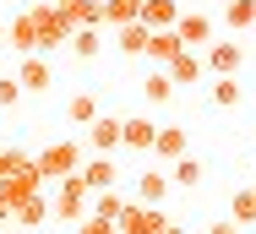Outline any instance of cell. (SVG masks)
Instances as JSON below:
<instances>
[{"mask_svg":"<svg viewBox=\"0 0 256 234\" xmlns=\"http://www.w3.org/2000/svg\"><path fill=\"white\" fill-rule=\"evenodd\" d=\"M202 71H212V76H240V66H246V49L240 44H202Z\"/></svg>","mask_w":256,"mask_h":234,"instance_id":"52a82bcc","label":"cell"},{"mask_svg":"<svg viewBox=\"0 0 256 234\" xmlns=\"http://www.w3.org/2000/svg\"><path fill=\"white\" fill-rule=\"evenodd\" d=\"M169 174H164V169H148V174H136V196H131V202H148V207H164V196H169Z\"/></svg>","mask_w":256,"mask_h":234,"instance_id":"4fadbf2b","label":"cell"},{"mask_svg":"<svg viewBox=\"0 0 256 234\" xmlns=\"http://www.w3.org/2000/svg\"><path fill=\"white\" fill-rule=\"evenodd\" d=\"M16 88H22V93H50V88H54L50 54H22V66H16Z\"/></svg>","mask_w":256,"mask_h":234,"instance_id":"8992f818","label":"cell"},{"mask_svg":"<svg viewBox=\"0 0 256 234\" xmlns=\"http://www.w3.org/2000/svg\"><path fill=\"white\" fill-rule=\"evenodd\" d=\"M229 218H234L240 229H246V224H256V196H251V186H246V190H234V196H229Z\"/></svg>","mask_w":256,"mask_h":234,"instance_id":"4316f807","label":"cell"},{"mask_svg":"<svg viewBox=\"0 0 256 234\" xmlns=\"http://www.w3.org/2000/svg\"><path fill=\"white\" fill-rule=\"evenodd\" d=\"M153 136H158V126L148 120V114L120 120V147H131V152H153Z\"/></svg>","mask_w":256,"mask_h":234,"instance_id":"9c48e42d","label":"cell"},{"mask_svg":"<svg viewBox=\"0 0 256 234\" xmlns=\"http://www.w3.org/2000/svg\"><path fill=\"white\" fill-rule=\"evenodd\" d=\"M158 234H186V224H174V218H164V229Z\"/></svg>","mask_w":256,"mask_h":234,"instance_id":"d6a6232c","label":"cell"},{"mask_svg":"<svg viewBox=\"0 0 256 234\" xmlns=\"http://www.w3.org/2000/svg\"><path fill=\"white\" fill-rule=\"evenodd\" d=\"M11 224V202H6V190H0V229Z\"/></svg>","mask_w":256,"mask_h":234,"instance_id":"1f68e13d","label":"cell"},{"mask_svg":"<svg viewBox=\"0 0 256 234\" xmlns=\"http://www.w3.org/2000/svg\"><path fill=\"white\" fill-rule=\"evenodd\" d=\"M164 174H169V186H180V190H196L202 186V158H191V152H180V158H174V164H169V169H164Z\"/></svg>","mask_w":256,"mask_h":234,"instance_id":"5bb4252c","label":"cell"},{"mask_svg":"<svg viewBox=\"0 0 256 234\" xmlns=\"http://www.w3.org/2000/svg\"><path fill=\"white\" fill-rule=\"evenodd\" d=\"M76 234H114V224H109V218H93V212H88V218H76Z\"/></svg>","mask_w":256,"mask_h":234,"instance_id":"f546056e","label":"cell"},{"mask_svg":"<svg viewBox=\"0 0 256 234\" xmlns=\"http://www.w3.org/2000/svg\"><path fill=\"white\" fill-rule=\"evenodd\" d=\"M0 49H6V28H0Z\"/></svg>","mask_w":256,"mask_h":234,"instance_id":"836d02e7","label":"cell"},{"mask_svg":"<svg viewBox=\"0 0 256 234\" xmlns=\"http://www.w3.org/2000/svg\"><path fill=\"white\" fill-rule=\"evenodd\" d=\"M28 164H33V158H28L22 147H0V180H11V174H16V169H28Z\"/></svg>","mask_w":256,"mask_h":234,"instance_id":"83f0119b","label":"cell"},{"mask_svg":"<svg viewBox=\"0 0 256 234\" xmlns=\"http://www.w3.org/2000/svg\"><path fill=\"white\" fill-rule=\"evenodd\" d=\"M148 33H153V28H142V22H120V28H114V49L136 60V54L148 49Z\"/></svg>","mask_w":256,"mask_h":234,"instance_id":"ffe728a7","label":"cell"},{"mask_svg":"<svg viewBox=\"0 0 256 234\" xmlns=\"http://www.w3.org/2000/svg\"><path fill=\"white\" fill-rule=\"evenodd\" d=\"M11 218H16L22 229H44V224H50V190H33L28 202H16Z\"/></svg>","mask_w":256,"mask_h":234,"instance_id":"8fae6325","label":"cell"},{"mask_svg":"<svg viewBox=\"0 0 256 234\" xmlns=\"http://www.w3.org/2000/svg\"><path fill=\"white\" fill-rule=\"evenodd\" d=\"M76 174H82V186H88V190H109L114 180H120V169H114V158H109V152L82 158V164H76Z\"/></svg>","mask_w":256,"mask_h":234,"instance_id":"ba28073f","label":"cell"},{"mask_svg":"<svg viewBox=\"0 0 256 234\" xmlns=\"http://www.w3.org/2000/svg\"><path fill=\"white\" fill-rule=\"evenodd\" d=\"M240 93H246V88H240V76H212V104H218V109H234Z\"/></svg>","mask_w":256,"mask_h":234,"instance_id":"484cf974","label":"cell"},{"mask_svg":"<svg viewBox=\"0 0 256 234\" xmlns=\"http://www.w3.org/2000/svg\"><path fill=\"white\" fill-rule=\"evenodd\" d=\"M22 104V88H16V76H0V109H16Z\"/></svg>","mask_w":256,"mask_h":234,"instance_id":"f1b7e54d","label":"cell"},{"mask_svg":"<svg viewBox=\"0 0 256 234\" xmlns=\"http://www.w3.org/2000/svg\"><path fill=\"white\" fill-rule=\"evenodd\" d=\"M76 164H82V142H50V147L33 158V169H38L44 186H54L60 174H76Z\"/></svg>","mask_w":256,"mask_h":234,"instance_id":"3957f363","label":"cell"},{"mask_svg":"<svg viewBox=\"0 0 256 234\" xmlns=\"http://www.w3.org/2000/svg\"><path fill=\"white\" fill-rule=\"evenodd\" d=\"M120 207H126V196H120L114 186H109V190H93V196H88V212H93V218H109V224L120 218Z\"/></svg>","mask_w":256,"mask_h":234,"instance_id":"603a6c76","label":"cell"},{"mask_svg":"<svg viewBox=\"0 0 256 234\" xmlns=\"http://www.w3.org/2000/svg\"><path fill=\"white\" fill-rule=\"evenodd\" d=\"M207 234H240V224H234V218H212V224H207Z\"/></svg>","mask_w":256,"mask_h":234,"instance_id":"4dcf8cb0","label":"cell"},{"mask_svg":"<svg viewBox=\"0 0 256 234\" xmlns=\"http://www.w3.org/2000/svg\"><path fill=\"white\" fill-rule=\"evenodd\" d=\"M251 136H256V120H251Z\"/></svg>","mask_w":256,"mask_h":234,"instance_id":"e575fe53","label":"cell"},{"mask_svg":"<svg viewBox=\"0 0 256 234\" xmlns=\"http://www.w3.org/2000/svg\"><path fill=\"white\" fill-rule=\"evenodd\" d=\"M142 98H148V104H169V98H174V82H169V71H164V66L142 82Z\"/></svg>","mask_w":256,"mask_h":234,"instance_id":"d4e9b609","label":"cell"},{"mask_svg":"<svg viewBox=\"0 0 256 234\" xmlns=\"http://www.w3.org/2000/svg\"><path fill=\"white\" fill-rule=\"evenodd\" d=\"M66 44H71V54H76V60H98V54H104V33H98V28H76Z\"/></svg>","mask_w":256,"mask_h":234,"instance_id":"7402d4cb","label":"cell"},{"mask_svg":"<svg viewBox=\"0 0 256 234\" xmlns=\"http://www.w3.org/2000/svg\"><path fill=\"white\" fill-rule=\"evenodd\" d=\"M212 33H218V22H212L207 11H180V16H174V38H180V49L212 44Z\"/></svg>","mask_w":256,"mask_h":234,"instance_id":"5b68a950","label":"cell"},{"mask_svg":"<svg viewBox=\"0 0 256 234\" xmlns=\"http://www.w3.org/2000/svg\"><path fill=\"white\" fill-rule=\"evenodd\" d=\"M191 147V136L180 131V126H158V136H153V158H164V164H174L180 152Z\"/></svg>","mask_w":256,"mask_h":234,"instance_id":"2e32d148","label":"cell"},{"mask_svg":"<svg viewBox=\"0 0 256 234\" xmlns=\"http://www.w3.org/2000/svg\"><path fill=\"white\" fill-rule=\"evenodd\" d=\"M54 11L71 22V28H98L104 16V0H54Z\"/></svg>","mask_w":256,"mask_h":234,"instance_id":"7c38bea8","label":"cell"},{"mask_svg":"<svg viewBox=\"0 0 256 234\" xmlns=\"http://www.w3.org/2000/svg\"><path fill=\"white\" fill-rule=\"evenodd\" d=\"M142 54H148L153 66H169V60L180 54V38H174V28H153V33H148V49H142Z\"/></svg>","mask_w":256,"mask_h":234,"instance_id":"e0dca14e","label":"cell"},{"mask_svg":"<svg viewBox=\"0 0 256 234\" xmlns=\"http://www.w3.org/2000/svg\"><path fill=\"white\" fill-rule=\"evenodd\" d=\"M174 16H180V0H142L136 6L142 28H174Z\"/></svg>","mask_w":256,"mask_h":234,"instance_id":"9a60e30c","label":"cell"},{"mask_svg":"<svg viewBox=\"0 0 256 234\" xmlns=\"http://www.w3.org/2000/svg\"><path fill=\"white\" fill-rule=\"evenodd\" d=\"M88 147H93V152H114V147H120V120H114V114H98V120L88 126Z\"/></svg>","mask_w":256,"mask_h":234,"instance_id":"ac0fdd59","label":"cell"},{"mask_svg":"<svg viewBox=\"0 0 256 234\" xmlns=\"http://www.w3.org/2000/svg\"><path fill=\"white\" fill-rule=\"evenodd\" d=\"M28 22H33V38H38V54L60 49L66 38H71V33H76V28H71V22H66V16L54 11V0H33V6H28Z\"/></svg>","mask_w":256,"mask_h":234,"instance_id":"7a4b0ae2","label":"cell"},{"mask_svg":"<svg viewBox=\"0 0 256 234\" xmlns=\"http://www.w3.org/2000/svg\"><path fill=\"white\" fill-rule=\"evenodd\" d=\"M98 114H104V109H98V98L88 93V88H76V93L66 98V120H71V126H93Z\"/></svg>","mask_w":256,"mask_h":234,"instance_id":"d6986e66","label":"cell"},{"mask_svg":"<svg viewBox=\"0 0 256 234\" xmlns=\"http://www.w3.org/2000/svg\"><path fill=\"white\" fill-rule=\"evenodd\" d=\"M224 28H229V33L256 28V0H224Z\"/></svg>","mask_w":256,"mask_h":234,"instance_id":"44dd1931","label":"cell"},{"mask_svg":"<svg viewBox=\"0 0 256 234\" xmlns=\"http://www.w3.org/2000/svg\"><path fill=\"white\" fill-rule=\"evenodd\" d=\"M164 71H169V82H174V88H196V82L207 76V71H202V54H196V49H180V54L164 66Z\"/></svg>","mask_w":256,"mask_h":234,"instance_id":"30bf717a","label":"cell"},{"mask_svg":"<svg viewBox=\"0 0 256 234\" xmlns=\"http://www.w3.org/2000/svg\"><path fill=\"white\" fill-rule=\"evenodd\" d=\"M136 6H142V0H104L98 28H120V22H136Z\"/></svg>","mask_w":256,"mask_h":234,"instance_id":"cb8c5ba5","label":"cell"},{"mask_svg":"<svg viewBox=\"0 0 256 234\" xmlns=\"http://www.w3.org/2000/svg\"><path fill=\"white\" fill-rule=\"evenodd\" d=\"M50 190V224H76V218H88V196L93 190L82 186V174H60Z\"/></svg>","mask_w":256,"mask_h":234,"instance_id":"6da1fadb","label":"cell"},{"mask_svg":"<svg viewBox=\"0 0 256 234\" xmlns=\"http://www.w3.org/2000/svg\"><path fill=\"white\" fill-rule=\"evenodd\" d=\"M164 207H148V202H131L126 196V207H120V218H114V234H158L164 229Z\"/></svg>","mask_w":256,"mask_h":234,"instance_id":"277c9868","label":"cell"}]
</instances>
